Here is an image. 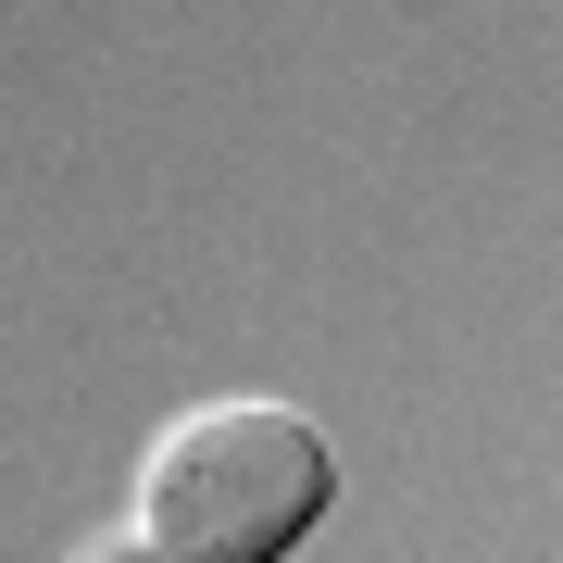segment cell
Masks as SVG:
<instances>
[{"label": "cell", "instance_id": "1", "mask_svg": "<svg viewBox=\"0 0 563 563\" xmlns=\"http://www.w3.org/2000/svg\"><path fill=\"white\" fill-rule=\"evenodd\" d=\"M339 501V463L288 401H201L139 463V526L176 563H288Z\"/></svg>", "mask_w": 563, "mask_h": 563}, {"label": "cell", "instance_id": "2", "mask_svg": "<svg viewBox=\"0 0 563 563\" xmlns=\"http://www.w3.org/2000/svg\"><path fill=\"white\" fill-rule=\"evenodd\" d=\"M88 563H176L163 539H113V551H88Z\"/></svg>", "mask_w": 563, "mask_h": 563}]
</instances>
